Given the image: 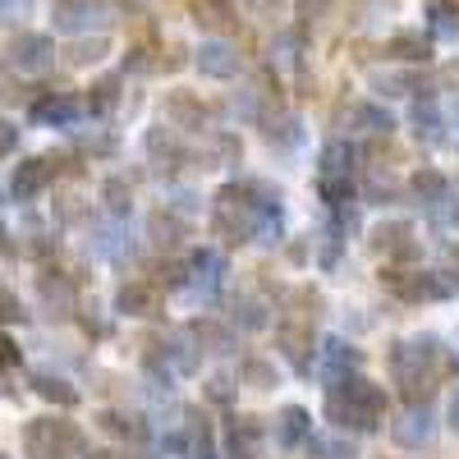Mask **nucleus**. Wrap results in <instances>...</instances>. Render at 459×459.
Returning a JSON list of instances; mask_svg holds the SVG:
<instances>
[{
    "label": "nucleus",
    "instance_id": "10",
    "mask_svg": "<svg viewBox=\"0 0 459 459\" xmlns=\"http://www.w3.org/2000/svg\"><path fill=\"white\" fill-rule=\"evenodd\" d=\"M432 432H437V418H432V409H428V404H413V409L400 418V423L391 428L395 446H404V450L428 446V441H432Z\"/></svg>",
    "mask_w": 459,
    "mask_h": 459
},
{
    "label": "nucleus",
    "instance_id": "23",
    "mask_svg": "<svg viewBox=\"0 0 459 459\" xmlns=\"http://www.w3.org/2000/svg\"><path fill=\"white\" fill-rule=\"evenodd\" d=\"M32 391L42 395V400H51V404H60V409L79 404V391H74L65 377H51V372H37V377H32Z\"/></svg>",
    "mask_w": 459,
    "mask_h": 459
},
{
    "label": "nucleus",
    "instance_id": "46",
    "mask_svg": "<svg viewBox=\"0 0 459 459\" xmlns=\"http://www.w3.org/2000/svg\"><path fill=\"white\" fill-rule=\"evenodd\" d=\"M450 428H455V432H459V400H455V404H450Z\"/></svg>",
    "mask_w": 459,
    "mask_h": 459
},
{
    "label": "nucleus",
    "instance_id": "28",
    "mask_svg": "<svg viewBox=\"0 0 459 459\" xmlns=\"http://www.w3.org/2000/svg\"><path fill=\"white\" fill-rule=\"evenodd\" d=\"M308 450L322 459H354V441L350 437H308Z\"/></svg>",
    "mask_w": 459,
    "mask_h": 459
},
{
    "label": "nucleus",
    "instance_id": "29",
    "mask_svg": "<svg viewBox=\"0 0 459 459\" xmlns=\"http://www.w3.org/2000/svg\"><path fill=\"white\" fill-rule=\"evenodd\" d=\"M354 120L368 129V134H391L395 129V120H391V110H381V106H354Z\"/></svg>",
    "mask_w": 459,
    "mask_h": 459
},
{
    "label": "nucleus",
    "instance_id": "30",
    "mask_svg": "<svg viewBox=\"0 0 459 459\" xmlns=\"http://www.w3.org/2000/svg\"><path fill=\"white\" fill-rule=\"evenodd\" d=\"M97 423L110 432V437H125V441H143V423L138 418H125V413H101Z\"/></svg>",
    "mask_w": 459,
    "mask_h": 459
},
{
    "label": "nucleus",
    "instance_id": "15",
    "mask_svg": "<svg viewBox=\"0 0 459 459\" xmlns=\"http://www.w3.org/2000/svg\"><path fill=\"white\" fill-rule=\"evenodd\" d=\"M198 69L207 79H235L239 74V51L230 42H203L198 47Z\"/></svg>",
    "mask_w": 459,
    "mask_h": 459
},
{
    "label": "nucleus",
    "instance_id": "32",
    "mask_svg": "<svg viewBox=\"0 0 459 459\" xmlns=\"http://www.w3.org/2000/svg\"><path fill=\"white\" fill-rule=\"evenodd\" d=\"M235 322L244 331H262L266 326V308H262L257 299H235Z\"/></svg>",
    "mask_w": 459,
    "mask_h": 459
},
{
    "label": "nucleus",
    "instance_id": "5",
    "mask_svg": "<svg viewBox=\"0 0 459 459\" xmlns=\"http://www.w3.org/2000/svg\"><path fill=\"white\" fill-rule=\"evenodd\" d=\"M381 285H386L395 299H404V303L450 299V281L441 272H381Z\"/></svg>",
    "mask_w": 459,
    "mask_h": 459
},
{
    "label": "nucleus",
    "instance_id": "33",
    "mask_svg": "<svg viewBox=\"0 0 459 459\" xmlns=\"http://www.w3.org/2000/svg\"><path fill=\"white\" fill-rule=\"evenodd\" d=\"M115 101H120V79H101V83L88 92V110H97V115L110 110Z\"/></svg>",
    "mask_w": 459,
    "mask_h": 459
},
{
    "label": "nucleus",
    "instance_id": "38",
    "mask_svg": "<svg viewBox=\"0 0 459 459\" xmlns=\"http://www.w3.org/2000/svg\"><path fill=\"white\" fill-rule=\"evenodd\" d=\"M28 313H23V303L10 294V290H0V322H23Z\"/></svg>",
    "mask_w": 459,
    "mask_h": 459
},
{
    "label": "nucleus",
    "instance_id": "19",
    "mask_svg": "<svg viewBox=\"0 0 459 459\" xmlns=\"http://www.w3.org/2000/svg\"><path fill=\"white\" fill-rule=\"evenodd\" d=\"M166 120H170V129H203L207 110H203V101H194L188 92H170L166 97Z\"/></svg>",
    "mask_w": 459,
    "mask_h": 459
},
{
    "label": "nucleus",
    "instance_id": "35",
    "mask_svg": "<svg viewBox=\"0 0 459 459\" xmlns=\"http://www.w3.org/2000/svg\"><path fill=\"white\" fill-rule=\"evenodd\" d=\"M266 143H281V147H294V143H299V120H294V115H285V120H281V129H276V125L266 129Z\"/></svg>",
    "mask_w": 459,
    "mask_h": 459
},
{
    "label": "nucleus",
    "instance_id": "1",
    "mask_svg": "<svg viewBox=\"0 0 459 459\" xmlns=\"http://www.w3.org/2000/svg\"><path fill=\"white\" fill-rule=\"evenodd\" d=\"M441 340L437 335H409V340H395L391 344V377H395V386L409 404H428L432 391H437V381H441Z\"/></svg>",
    "mask_w": 459,
    "mask_h": 459
},
{
    "label": "nucleus",
    "instance_id": "24",
    "mask_svg": "<svg viewBox=\"0 0 459 459\" xmlns=\"http://www.w3.org/2000/svg\"><path fill=\"white\" fill-rule=\"evenodd\" d=\"M194 19L203 28H235V0H194Z\"/></svg>",
    "mask_w": 459,
    "mask_h": 459
},
{
    "label": "nucleus",
    "instance_id": "42",
    "mask_svg": "<svg viewBox=\"0 0 459 459\" xmlns=\"http://www.w3.org/2000/svg\"><path fill=\"white\" fill-rule=\"evenodd\" d=\"M331 0H299V19H322Z\"/></svg>",
    "mask_w": 459,
    "mask_h": 459
},
{
    "label": "nucleus",
    "instance_id": "17",
    "mask_svg": "<svg viewBox=\"0 0 459 459\" xmlns=\"http://www.w3.org/2000/svg\"><path fill=\"white\" fill-rule=\"evenodd\" d=\"M115 308L129 313V317H152L161 308V294H157V285H147V281H129L120 294H115Z\"/></svg>",
    "mask_w": 459,
    "mask_h": 459
},
{
    "label": "nucleus",
    "instance_id": "31",
    "mask_svg": "<svg viewBox=\"0 0 459 459\" xmlns=\"http://www.w3.org/2000/svg\"><path fill=\"white\" fill-rule=\"evenodd\" d=\"M428 14H432V28H437V32H446V37H459V10L450 5V0H432V5H428Z\"/></svg>",
    "mask_w": 459,
    "mask_h": 459
},
{
    "label": "nucleus",
    "instance_id": "22",
    "mask_svg": "<svg viewBox=\"0 0 459 459\" xmlns=\"http://www.w3.org/2000/svg\"><path fill=\"white\" fill-rule=\"evenodd\" d=\"M179 446L194 455V459H216V441H212V428H207V418H203V413H188Z\"/></svg>",
    "mask_w": 459,
    "mask_h": 459
},
{
    "label": "nucleus",
    "instance_id": "26",
    "mask_svg": "<svg viewBox=\"0 0 459 459\" xmlns=\"http://www.w3.org/2000/svg\"><path fill=\"white\" fill-rule=\"evenodd\" d=\"M413 134L423 138V143H437L441 138V115H437V101L432 97H423L413 106Z\"/></svg>",
    "mask_w": 459,
    "mask_h": 459
},
{
    "label": "nucleus",
    "instance_id": "47",
    "mask_svg": "<svg viewBox=\"0 0 459 459\" xmlns=\"http://www.w3.org/2000/svg\"><path fill=\"white\" fill-rule=\"evenodd\" d=\"M446 83H459V65H450V69H446Z\"/></svg>",
    "mask_w": 459,
    "mask_h": 459
},
{
    "label": "nucleus",
    "instance_id": "9",
    "mask_svg": "<svg viewBox=\"0 0 459 459\" xmlns=\"http://www.w3.org/2000/svg\"><path fill=\"white\" fill-rule=\"evenodd\" d=\"M372 248L377 253H386L395 262H413L418 253V239H413V225L409 221H386V225H377V235H372Z\"/></svg>",
    "mask_w": 459,
    "mask_h": 459
},
{
    "label": "nucleus",
    "instance_id": "40",
    "mask_svg": "<svg viewBox=\"0 0 459 459\" xmlns=\"http://www.w3.org/2000/svg\"><path fill=\"white\" fill-rule=\"evenodd\" d=\"M106 203H110V212H115V216H125V207H129V203H125V184H120V179H110V184H106Z\"/></svg>",
    "mask_w": 459,
    "mask_h": 459
},
{
    "label": "nucleus",
    "instance_id": "34",
    "mask_svg": "<svg viewBox=\"0 0 459 459\" xmlns=\"http://www.w3.org/2000/svg\"><path fill=\"white\" fill-rule=\"evenodd\" d=\"M317 188H322V198H326L331 207L354 203V184H350V179H317Z\"/></svg>",
    "mask_w": 459,
    "mask_h": 459
},
{
    "label": "nucleus",
    "instance_id": "20",
    "mask_svg": "<svg viewBox=\"0 0 459 459\" xmlns=\"http://www.w3.org/2000/svg\"><path fill=\"white\" fill-rule=\"evenodd\" d=\"M354 161H359V152L344 143V138L326 143L322 147V179H350L354 175Z\"/></svg>",
    "mask_w": 459,
    "mask_h": 459
},
{
    "label": "nucleus",
    "instance_id": "39",
    "mask_svg": "<svg viewBox=\"0 0 459 459\" xmlns=\"http://www.w3.org/2000/svg\"><path fill=\"white\" fill-rule=\"evenodd\" d=\"M244 377L253 381V386H272V381H276V372L266 368V363H257V359H253V363H244Z\"/></svg>",
    "mask_w": 459,
    "mask_h": 459
},
{
    "label": "nucleus",
    "instance_id": "12",
    "mask_svg": "<svg viewBox=\"0 0 459 459\" xmlns=\"http://www.w3.org/2000/svg\"><path fill=\"white\" fill-rule=\"evenodd\" d=\"M276 340H281V354L299 368V372H308L313 368V326L308 322H281V331H276Z\"/></svg>",
    "mask_w": 459,
    "mask_h": 459
},
{
    "label": "nucleus",
    "instance_id": "49",
    "mask_svg": "<svg viewBox=\"0 0 459 459\" xmlns=\"http://www.w3.org/2000/svg\"><path fill=\"white\" fill-rule=\"evenodd\" d=\"M0 459H5V455H0Z\"/></svg>",
    "mask_w": 459,
    "mask_h": 459
},
{
    "label": "nucleus",
    "instance_id": "13",
    "mask_svg": "<svg viewBox=\"0 0 459 459\" xmlns=\"http://www.w3.org/2000/svg\"><path fill=\"white\" fill-rule=\"evenodd\" d=\"M221 276H225V257H221L216 248H198L194 257H188V285H194L203 299L216 294Z\"/></svg>",
    "mask_w": 459,
    "mask_h": 459
},
{
    "label": "nucleus",
    "instance_id": "7",
    "mask_svg": "<svg viewBox=\"0 0 459 459\" xmlns=\"http://www.w3.org/2000/svg\"><path fill=\"white\" fill-rule=\"evenodd\" d=\"M10 65L19 74H47L56 65V42L42 32H19L10 42Z\"/></svg>",
    "mask_w": 459,
    "mask_h": 459
},
{
    "label": "nucleus",
    "instance_id": "48",
    "mask_svg": "<svg viewBox=\"0 0 459 459\" xmlns=\"http://www.w3.org/2000/svg\"><path fill=\"white\" fill-rule=\"evenodd\" d=\"M455 125H459V110H455Z\"/></svg>",
    "mask_w": 459,
    "mask_h": 459
},
{
    "label": "nucleus",
    "instance_id": "6",
    "mask_svg": "<svg viewBox=\"0 0 459 459\" xmlns=\"http://www.w3.org/2000/svg\"><path fill=\"white\" fill-rule=\"evenodd\" d=\"M51 19H56V32H65V37H83V32L110 23V5H106V0H60Z\"/></svg>",
    "mask_w": 459,
    "mask_h": 459
},
{
    "label": "nucleus",
    "instance_id": "25",
    "mask_svg": "<svg viewBox=\"0 0 459 459\" xmlns=\"http://www.w3.org/2000/svg\"><path fill=\"white\" fill-rule=\"evenodd\" d=\"M446 194H450V184H446L441 170H418V175H413V198L423 203V207H432V203L446 198Z\"/></svg>",
    "mask_w": 459,
    "mask_h": 459
},
{
    "label": "nucleus",
    "instance_id": "27",
    "mask_svg": "<svg viewBox=\"0 0 459 459\" xmlns=\"http://www.w3.org/2000/svg\"><path fill=\"white\" fill-rule=\"evenodd\" d=\"M42 299L51 303V308L60 303V313H69V308H74V285H69V276L47 272V276H42Z\"/></svg>",
    "mask_w": 459,
    "mask_h": 459
},
{
    "label": "nucleus",
    "instance_id": "45",
    "mask_svg": "<svg viewBox=\"0 0 459 459\" xmlns=\"http://www.w3.org/2000/svg\"><path fill=\"white\" fill-rule=\"evenodd\" d=\"M248 5H253L257 14H272V10H276V0H248Z\"/></svg>",
    "mask_w": 459,
    "mask_h": 459
},
{
    "label": "nucleus",
    "instance_id": "43",
    "mask_svg": "<svg viewBox=\"0 0 459 459\" xmlns=\"http://www.w3.org/2000/svg\"><path fill=\"white\" fill-rule=\"evenodd\" d=\"M14 143H19V129L10 120H0V152H14Z\"/></svg>",
    "mask_w": 459,
    "mask_h": 459
},
{
    "label": "nucleus",
    "instance_id": "2",
    "mask_svg": "<svg viewBox=\"0 0 459 459\" xmlns=\"http://www.w3.org/2000/svg\"><path fill=\"white\" fill-rule=\"evenodd\" d=\"M326 418L340 432H377L381 418H386V395L368 377L350 372L326 391Z\"/></svg>",
    "mask_w": 459,
    "mask_h": 459
},
{
    "label": "nucleus",
    "instance_id": "8",
    "mask_svg": "<svg viewBox=\"0 0 459 459\" xmlns=\"http://www.w3.org/2000/svg\"><path fill=\"white\" fill-rule=\"evenodd\" d=\"M56 175H60V161H56V157H28V161L14 166L10 188H14V198H19V203H32L37 194H47Z\"/></svg>",
    "mask_w": 459,
    "mask_h": 459
},
{
    "label": "nucleus",
    "instance_id": "3",
    "mask_svg": "<svg viewBox=\"0 0 459 459\" xmlns=\"http://www.w3.org/2000/svg\"><path fill=\"white\" fill-rule=\"evenodd\" d=\"M272 198H281V194H266L262 184H225L212 203V230L225 244H248L262 221V207Z\"/></svg>",
    "mask_w": 459,
    "mask_h": 459
},
{
    "label": "nucleus",
    "instance_id": "44",
    "mask_svg": "<svg viewBox=\"0 0 459 459\" xmlns=\"http://www.w3.org/2000/svg\"><path fill=\"white\" fill-rule=\"evenodd\" d=\"M88 459H129V455H125V450H92Z\"/></svg>",
    "mask_w": 459,
    "mask_h": 459
},
{
    "label": "nucleus",
    "instance_id": "36",
    "mask_svg": "<svg viewBox=\"0 0 459 459\" xmlns=\"http://www.w3.org/2000/svg\"><path fill=\"white\" fill-rule=\"evenodd\" d=\"M106 56V37H97V42H79V47H74V65H97Z\"/></svg>",
    "mask_w": 459,
    "mask_h": 459
},
{
    "label": "nucleus",
    "instance_id": "16",
    "mask_svg": "<svg viewBox=\"0 0 459 459\" xmlns=\"http://www.w3.org/2000/svg\"><path fill=\"white\" fill-rule=\"evenodd\" d=\"M83 115V101L79 97H69V92H51V97H42L32 106V120H42V125H74Z\"/></svg>",
    "mask_w": 459,
    "mask_h": 459
},
{
    "label": "nucleus",
    "instance_id": "37",
    "mask_svg": "<svg viewBox=\"0 0 459 459\" xmlns=\"http://www.w3.org/2000/svg\"><path fill=\"white\" fill-rule=\"evenodd\" d=\"M381 92H386V97H400V92H413L418 83L413 79H400V74H377V79H372Z\"/></svg>",
    "mask_w": 459,
    "mask_h": 459
},
{
    "label": "nucleus",
    "instance_id": "4",
    "mask_svg": "<svg viewBox=\"0 0 459 459\" xmlns=\"http://www.w3.org/2000/svg\"><path fill=\"white\" fill-rule=\"evenodd\" d=\"M83 432L69 423V418H32L23 428V450L28 459H74L83 455Z\"/></svg>",
    "mask_w": 459,
    "mask_h": 459
},
{
    "label": "nucleus",
    "instance_id": "18",
    "mask_svg": "<svg viewBox=\"0 0 459 459\" xmlns=\"http://www.w3.org/2000/svg\"><path fill=\"white\" fill-rule=\"evenodd\" d=\"M313 437V413L303 409V404H290V409H281V418H276V441L290 450V446H303Z\"/></svg>",
    "mask_w": 459,
    "mask_h": 459
},
{
    "label": "nucleus",
    "instance_id": "14",
    "mask_svg": "<svg viewBox=\"0 0 459 459\" xmlns=\"http://www.w3.org/2000/svg\"><path fill=\"white\" fill-rule=\"evenodd\" d=\"M317 368L331 377V381H340V377H350L354 368H359V350L350 340H340V335H331V340H322V354H317Z\"/></svg>",
    "mask_w": 459,
    "mask_h": 459
},
{
    "label": "nucleus",
    "instance_id": "41",
    "mask_svg": "<svg viewBox=\"0 0 459 459\" xmlns=\"http://www.w3.org/2000/svg\"><path fill=\"white\" fill-rule=\"evenodd\" d=\"M14 363H19V344L0 331V368H14Z\"/></svg>",
    "mask_w": 459,
    "mask_h": 459
},
{
    "label": "nucleus",
    "instance_id": "11",
    "mask_svg": "<svg viewBox=\"0 0 459 459\" xmlns=\"http://www.w3.org/2000/svg\"><path fill=\"white\" fill-rule=\"evenodd\" d=\"M262 450V423L253 413H239L230 418V432H225V455L230 459H257Z\"/></svg>",
    "mask_w": 459,
    "mask_h": 459
},
{
    "label": "nucleus",
    "instance_id": "21",
    "mask_svg": "<svg viewBox=\"0 0 459 459\" xmlns=\"http://www.w3.org/2000/svg\"><path fill=\"white\" fill-rule=\"evenodd\" d=\"M386 56L404 60V65H428L432 60V42H428V37H418V32H395L386 42Z\"/></svg>",
    "mask_w": 459,
    "mask_h": 459
}]
</instances>
